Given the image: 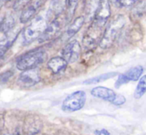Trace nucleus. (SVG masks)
Instances as JSON below:
<instances>
[{"mask_svg":"<svg viewBox=\"0 0 146 135\" xmlns=\"http://www.w3.org/2000/svg\"><path fill=\"white\" fill-rule=\"evenodd\" d=\"M94 134L96 135H111V134L106 130V129H98V130H95Z\"/></svg>","mask_w":146,"mask_h":135,"instance_id":"26","label":"nucleus"},{"mask_svg":"<svg viewBox=\"0 0 146 135\" xmlns=\"http://www.w3.org/2000/svg\"><path fill=\"white\" fill-rule=\"evenodd\" d=\"M13 1L15 2V0H0V9L3 5H4L8 3H10V2H13Z\"/></svg>","mask_w":146,"mask_h":135,"instance_id":"27","label":"nucleus"},{"mask_svg":"<svg viewBox=\"0 0 146 135\" xmlns=\"http://www.w3.org/2000/svg\"><path fill=\"white\" fill-rule=\"evenodd\" d=\"M32 0H15L14 3H13V9L15 10V11H18V10H21L23 9V8L28 3H30Z\"/></svg>","mask_w":146,"mask_h":135,"instance_id":"24","label":"nucleus"},{"mask_svg":"<svg viewBox=\"0 0 146 135\" xmlns=\"http://www.w3.org/2000/svg\"><path fill=\"white\" fill-rule=\"evenodd\" d=\"M66 24H68V21L64 13L53 18V20L47 25L41 36L38 38V42L44 43L53 39L59 34Z\"/></svg>","mask_w":146,"mask_h":135,"instance_id":"4","label":"nucleus"},{"mask_svg":"<svg viewBox=\"0 0 146 135\" xmlns=\"http://www.w3.org/2000/svg\"><path fill=\"white\" fill-rule=\"evenodd\" d=\"M143 73H144V67L141 65H138L133 68H131L124 74L129 81H137L141 78Z\"/></svg>","mask_w":146,"mask_h":135,"instance_id":"18","label":"nucleus"},{"mask_svg":"<svg viewBox=\"0 0 146 135\" xmlns=\"http://www.w3.org/2000/svg\"><path fill=\"white\" fill-rule=\"evenodd\" d=\"M46 57L47 53L43 48H35L18 57L16 60V68L21 71L34 69L42 64L46 60Z\"/></svg>","mask_w":146,"mask_h":135,"instance_id":"2","label":"nucleus"},{"mask_svg":"<svg viewBox=\"0 0 146 135\" xmlns=\"http://www.w3.org/2000/svg\"><path fill=\"white\" fill-rule=\"evenodd\" d=\"M146 92V75L141 76V78L139 80V83L136 86L135 92H134V98L136 99L141 98Z\"/></svg>","mask_w":146,"mask_h":135,"instance_id":"20","label":"nucleus"},{"mask_svg":"<svg viewBox=\"0 0 146 135\" xmlns=\"http://www.w3.org/2000/svg\"><path fill=\"white\" fill-rule=\"evenodd\" d=\"M115 2L117 6L123 8V7H129L134 4L137 2V0H115Z\"/></svg>","mask_w":146,"mask_h":135,"instance_id":"25","label":"nucleus"},{"mask_svg":"<svg viewBox=\"0 0 146 135\" xmlns=\"http://www.w3.org/2000/svg\"><path fill=\"white\" fill-rule=\"evenodd\" d=\"M79 0H67L66 3V9L64 12V15L66 16L68 23H69L72 20V18L74 15L77 5H78Z\"/></svg>","mask_w":146,"mask_h":135,"instance_id":"19","label":"nucleus"},{"mask_svg":"<svg viewBox=\"0 0 146 135\" xmlns=\"http://www.w3.org/2000/svg\"><path fill=\"white\" fill-rule=\"evenodd\" d=\"M48 12L45 15L39 14L32 20L31 23L26 27L22 32V39L25 45L33 43L36 39H38L48 25Z\"/></svg>","mask_w":146,"mask_h":135,"instance_id":"3","label":"nucleus"},{"mask_svg":"<svg viewBox=\"0 0 146 135\" xmlns=\"http://www.w3.org/2000/svg\"><path fill=\"white\" fill-rule=\"evenodd\" d=\"M128 82H130V81L128 80V79L127 78L125 74H119L118 78H117V80H116V81L115 83V88H120L121 86H122L123 85H125V84H127Z\"/></svg>","mask_w":146,"mask_h":135,"instance_id":"23","label":"nucleus"},{"mask_svg":"<svg viewBox=\"0 0 146 135\" xmlns=\"http://www.w3.org/2000/svg\"><path fill=\"white\" fill-rule=\"evenodd\" d=\"M86 94L84 91H76L63 100L62 104V110L67 113H73L80 110L86 104Z\"/></svg>","mask_w":146,"mask_h":135,"instance_id":"5","label":"nucleus"},{"mask_svg":"<svg viewBox=\"0 0 146 135\" xmlns=\"http://www.w3.org/2000/svg\"><path fill=\"white\" fill-rule=\"evenodd\" d=\"M81 54V46L78 40L74 39L68 42L62 50V57L68 63L77 62Z\"/></svg>","mask_w":146,"mask_h":135,"instance_id":"7","label":"nucleus"},{"mask_svg":"<svg viewBox=\"0 0 146 135\" xmlns=\"http://www.w3.org/2000/svg\"><path fill=\"white\" fill-rule=\"evenodd\" d=\"M67 0H50L48 9V15L55 17L63 14L66 9Z\"/></svg>","mask_w":146,"mask_h":135,"instance_id":"14","label":"nucleus"},{"mask_svg":"<svg viewBox=\"0 0 146 135\" xmlns=\"http://www.w3.org/2000/svg\"><path fill=\"white\" fill-rule=\"evenodd\" d=\"M126 22V18L122 15H118L112 19L104 29L103 37L98 45L99 47L102 49L110 48L120 35Z\"/></svg>","mask_w":146,"mask_h":135,"instance_id":"1","label":"nucleus"},{"mask_svg":"<svg viewBox=\"0 0 146 135\" xmlns=\"http://www.w3.org/2000/svg\"><path fill=\"white\" fill-rule=\"evenodd\" d=\"M91 94L97 98H100L103 99L104 101L110 102L111 104H114L116 97H117V93L113 91L112 89H110L108 87H104V86H97L94 87L93 89H92L91 91Z\"/></svg>","mask_w":146,"mask_h":135,"instance_id":"11","label":"nucleus"},{"mask_svg":"<svg viewBox=\"0 0 146 135\" xmlns=\"http://www.w3.org/2000/svg\"><path fill=\"white\" fill-rule=\"evenodd\" d=\"M119 74L117 72H109L106 74H103L92 78H90L88 80H86L83 84L84 85H92V84H97V83H100L103 81H105L107 80H110L111 78H114L115 75H118Z\"/></svg>","mask_w":146,"mask_h":135,"instance_id":"17","label":"nucleus"},{"mask_svg":"<svg viewBox=\"0 0 146 135\" xmlns=\"http://www.w3.org/2000/svg\"><path fill=\"white\" fill-rule=\"evenodd\" d=\"M41 78L38 71L34 69L22 71V73L19 75L17 79V83L21 87H31L37 85L40 81Z\"/></svg>","mask_w":146,"mask_h":135,"instance_id":"10","label":"nucleus"},{"mask_svg":"<svg viewBox=\"0 0 146 135\" xmlns=\"http://www.w3.org/2000/svg\"><path fill=\"white\" fill-rule=\"evenodd\" d=\"M68 63L62 57H54L47 62V67L53 74H60L63 73L67 67Z\"/></svg>","mask_w":146,"mask_h":135,"instance_id":"13","label":"nucleus"},{"mask_svg":"<svg viewBox=\"0 0 146 135\" xmlns=\"http://www.w3.org/2000/svg\"><path fill=\"white\" fill-rule=\"evenodd\" d=\"M3 135H10V134H3Z\"/></svg>","mask_w":146,"mask_h":135,"instance_id":"28","label":"nucleus"},{"mask_svg":"<svg viewBox=\"0 0 146 135\" xmlns=\"http://www.w3.org/2000/svg\"><path fill=\"white\" fill-rule=\"evenodd\" d=\"M20 33V29H13L7 34L5 37L0 40V60L4 57L6 52L9 50V48L13 45L14 42L15 41L16 38Z\"/></svg>","mask_w":146,"mask_h":135,"instance_id":"12","label":"nucleus"},{"mask_svg":"<svg viewBox=\"0 0 146 135\" xmlns=\"http://www.w3.org/2000/svg\"><path fill=\"white\" fill-rule=\"evenodd\" d=\"M0 135H1V134H0Z\"/></svg>","mask_w":146,"mask_h":135,"instance_id":"30","label":"nucleus"},{"mask_svg":"<svg viewBox=\"0 0 146 135\" xmlns=\"http://www.w3.org/2000/svg\"><path fill=\"white\" fill-rule=\"evenodd\" d=\"M104 27L94 22H92L87 31L86 32L83 37V40H82L83 46L86 51H92L98 45H99V42L104 32Z\"/></svg>","mask_w":146,"mask_h":135,"instance_id":"6","label":"nucleus"},{"mask_svg":"<svg viewBox=\"0 0 146 135\" xmlns=\"http://www.w3.org/2000/svg\"><path fill=\"white\" fill-rule=\"evenodd\" d=\"M1 21H2V18H0V24H1Z\"/></svg>","mask_w":146,"mask_h":135,"instance_id":"29","label":"nucleus"},{"mask_svg":"<svg viewBox=\"0 0 146 135\" xmlns=\"http://www.w3.org/2000/svg\"><path fill=\"white\" fill-rule=\"evenodd\" d=\"M46 0H32L22 9L20 15V22L22 24L27 23L32 21L39 11V9L43 6Z\"/></svg>","mask_w":146,"mask_h":135,"instance_id":"9","label":"nucleus"},{"mask_svg":"<svg viewBox=\"0 0 146 135\" xmlns=\"http://www.w3.org/2000/svg\"><path fill=\"white\" fill-rule=\"evenodd\" d=\"M15 24V20L13 15L11 14L6 15L3 18H2V21L0 24V31L3 33L7 34L8 33H9L14 29Z\"/></svg>","mask_w":146,"mask_h":135,"instance_id":"16","label":"nucleus"},{"mask_svg":"<svg viewBox=\"0 0 146 135\" xmlns=\"http://www.w3.org/2000/svg\"><path fill=\"white\" fill-rule=\"evenodd\" d=\"M14 73L15 72L11 69L0 73V85L5 84L6 82H8L10 80V78L14 75Z\"/></svg>","mask_w":146,"mask_h":135,"instance_id":"22","label":"nucleus"},{"mask_svg":"<svg viewBox=\"0 0 146 135\" xmlns=\"http://www.w3.org/2000/svg\"><path fill=\"white\" fill-rule=\"evenodd\" d=\"M132 14L136 18H141L146 15V0H142L138 3L133 9Z\"/></svg>","mask_w":146,"mask_h":135,"instance_id":"21","label":"nucleus"},{"mask_svg":"<svg viewBox=\"0 0 146 135\" xmlns=\"http://www.w3.org/2000/svg\"><path fill=\"white\" fill-rule=\"evenodd\" d=\"M111 15V9L109 0H100L98 9L95 12L92 22L105 27L108 20Z\"/></svg>","mask_w":146,"mask_h":135,"instance_id":"8","label":"nucleus"},{"mask_svg":"<svg viewBox=\"0 0 146 135\" xmlns=\"http://www.w3.org/2000/svg\"><path fill=\"white\" fill-rule=\"evenodd\" d=\"M85 23V17L80 15L78 16L77 18H75L73 22L68 26L67 31L64 33V38L66 39H69L70 38H72L73 36H74L82 27V26Z\"/></svg>","mask_w":146,"mask_h":135,"instance_id":"15","label":"nucleus"}]
</instances>
